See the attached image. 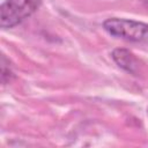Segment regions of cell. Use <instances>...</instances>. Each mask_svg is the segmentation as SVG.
<instances>
[{
	"mask_svg": "<svg viewBox=\"0 0 148 148\" xmlns=\"http://www.w3.org/2000/svg\"><path fill=\"white\" fill-rule=\"evenodd\" d=\"M140 1H141V2L143 3V6H145V7L148 9V0H140Z\"/></svg>",
	"mask_w": 148,
	"mask_h": 148,
	"instance_id": "5b68a950",
	"label": "cell"
},
{
	"mask_svg": "<svg viewBox=\"0 0 148 148\" xmlns=\"http://www.w3.org/2000/svg\"><path fill=\"white\" fill-rule=\"evenodd\" d=\"M103 28L108 34L117 38L134 43H148V23L128 18L110 17L103 22Z\"/></svg>",
	"mask_w": 148,
	"mask_h": 148,
	"instance_id": "6da1fadb",
	"label": "cell"
},
{
	"mask_svg": "<svg viewBox=\"0 0 148 148\" xmlns=\"http://www.w3.org/2000/svg\"><path fill=\"white\" fill-rule=\"evenodd\" d=\"M43 0H5L0 7V25L10 29L31 16Z\"/></svg>",
	"mask_w": 148,
	"mask_h": 148,
	"instance_id": "7a4b0ae2",
	"label": "cell"
},
{
	"mask_svg": "<svg viewBox=\"0 0 148 148\" xmlns=\"http://www.w3.org/2000/svg\"><path fill=\"white\" fill-rule=\"evenodd\" d=\"M14 77V73L12 67L9 66V60L6 59L5 56L1 57V81L3 84H7Z\"/></svg>",
	"mask_w": 148,
	"mask_h": 148,
	"instance_id": "277c9868",
	"label": "cell"
},
{
	"mask_svg": "<svg viewBox=\"0 0 148 148\" xmlns=\"http://www.w3.org/2000/svg\"><path fill=\"white\" fill-rule=\"evenodd\" d=\"M111 57H112L113 61L118 65V67H120L125 72L133 74V75L139 73V60L128 50L116 49V50H113Z\"/></svg>",
	"mask_w": 148,
	"mask_h": 148,
	"instance_id": "3957f363",
	"label": "cell"
}]
</instances>
